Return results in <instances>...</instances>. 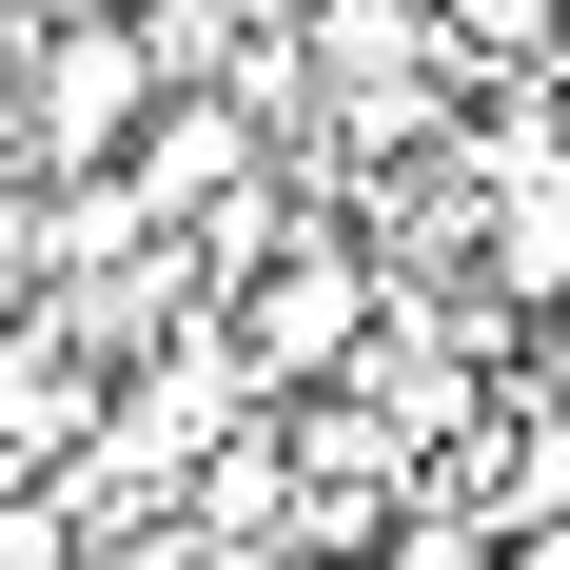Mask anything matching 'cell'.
Instances as JSON below:
<instances>
[{
  "instance_id": "7",
  "label": "cell",
  "mask_w": 570,
  "mask_h": 570,
  "mask_svg": "<svg viewBox=\"0 0 570 570\" xmlns=\"http://www.w3.org/2000/svg\"><path fill=\"white\" fill-rule=\"evenodd\" d=\"M217 570H354V551H315V531H236Z\"/></svg>"
},
{
  "instance_id": "4",
  "label": "cell",
  "mask_w": 570,
  "mask_h": 570,
  "mask_svg": "<svg viewBox=\"0 0 570 570\" xmlns=\"http://www.w3.org/2000/svg\"><path fill=\"white\" fill-rule=\"evenodd\" d=\"M354 335H374V276H354L335 236H295L276 276L236 295V354H256V374H276V394H315V374H335Z\"/></svg>"
},
{
  "instance_id": "8",
  "label": "cell",
  "mask_w": 570,
  "mask_h": 570,
  "mask_svg": "<svg viewBox=\"0 0 570 570\" xmlns=\"http://www.w3.org/2000/svg\"><path fill=\"white\" fill-rule=\"evenodd\" d=\"M512 570H570V512H531V531H512Z\"/></svg>"
},
{
  "instance_id": "1",
  "label": "cell",
  "mask_w": 570,
  "mask_h": 570,
  "mask_svg": "<svg viewBox=\"0 0 570 570\" xmlns=\"http://www.w3.org/2000/svg\"><path fill=\"white\" fill-rule=\"evenodd\" d=\"M158 99H177V40H138V20H40V40H20V158L40 177L138 158Z\"/></svg>"
},
{
  "instance_id": "3",
  "label": "cell",
  "mask_w": 570,
  "mask_h": 570,
  "mask_svg": "<svg viewBox=\"0 0 570 570\" xmlns=\"http://www.w3.org/2000/svg\"><path fill=\"white\" fill-rule=\"evenodd\" d=\"M472 256H492V295H570V99L551 79H512V118H492V217H472Z\"/></svg>"
},
{
  "instance_id": "5",
  "label": "cell",
  "mask_w": 570,
  "mask_h": 570,
  "mask_svg": "<svg viewBox=\"0 0 570 570\" xmlns=\"http://www.w3.org/2000/svg\"><path fill=\"white\" fill-rule=\"evenodd\" d=\"M59 453H99V374L59 335H0V472H59Z\"/></svg>"
},
{
  "instance_id": "6",
  "label": "cell",
  "mask_w": 570,
  "mask_h": 570,
  "mask_svg": "<svg viewBox=\"0 0 570 570\" xmlns=\"http://www.w3.org/2000/svg\"><path fill=\"white\" fill-rule=\"evenodd\" d=\"M354 570H512V531H472V512H394Z\"/></svg>"
},
{
  "instance_id": "2",
  "label": "cell",
  "mask_w": 570,
  "mask_h": 570,
  "mask_svg": "<svg viewBox=\"0 0 570 570\" xmlns=\"http://www.w3.org/2000/svg\"><path fill=\"white\" fill-rule=\"evenodd\" d=\"M295 59H315L335 138H453V99H472V59H453V20H433V0H335Z\"/></svg>"
},
{
  "instance_id": "9",
  "label": "cell",
  "mask_w": 570,
  "mask_h": 570,
  "mask_svg": "<svg viewBox=\"0 0 570 570\" xmlns=\"http://www.w3.org/2000/svg\"><path fill=\"white\" fill-rule=\"evenodd\" d=\"M20 20H118V0H20Z\"/></svg>"
}]
</instances>
